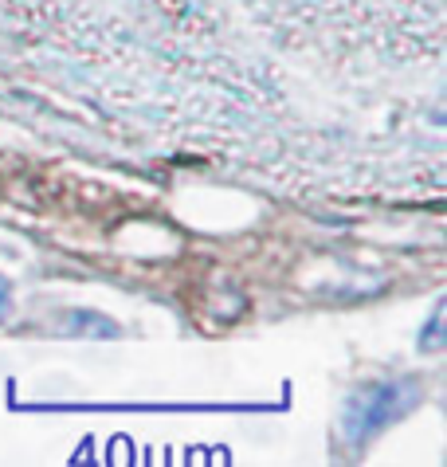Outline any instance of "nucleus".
<instances>
[{
    "mask_svg": "<svg viewBox=\"0 0 447 467\" xmlns=\"http://www.w3.org/2000/svg\"><path fill=\"white\" fill-rule=\"evenodd\" d=\"M420 400V385L400 381V385H369L349 397L346 412H341V436L349 444H365L377 436L385 424H392L400 412H409Z\"/></svg>",
    "mask_w": 447,
    "mask_h": 467,
    "instance_id": "f257e3e1",
    "label": "nucleus"
},
{
    "mask_svg": "<svg viewBox=\"0 0 447 467\" xmlns=\"http://www.w3.org/2000/svg\"><path fill=\"white\" fill-rule=\"evenodd\" d=\"M63 334H78V338H118L114 322L107 315H99V310H71V315H63Z\"/></svg>",
    "mask_w": 447,
    "mask_h": 467,
    "instance_id": "f03ea898",
    "label": "nucleus"
},
{
    "mask_svg": "<svg viewBox=\"0 0 447 467\" xmlns=\"http://www.w3.org/2000/svg\"><path fill=\"white\" fill-rule=\"evenodd\" d=\"M424 354H436V349H443V303L431 310V318H428V327L424 334H420V342H416Z\"/></svg>",
    "mask_w": 447,
    "mask_h": 467,
    "instance_id": "7ed1b4c3",
    "label": "nucleus"
},
{
    "mask_svg": "<svg viewBox=\"0 0 447 467\" xmlns=\"http://www.w3.org/2000/svg\"><path fill=\"white\" fill-rule=\"evenodd\" d=\"M8 310H12V283L0 275V322L8 318Z\"/></svg>",
    "mask_w": 447,
    "mask_h": 467,
    "instance_id": "20e7f679",
    "label": "nucleus"
}]
</instances>
